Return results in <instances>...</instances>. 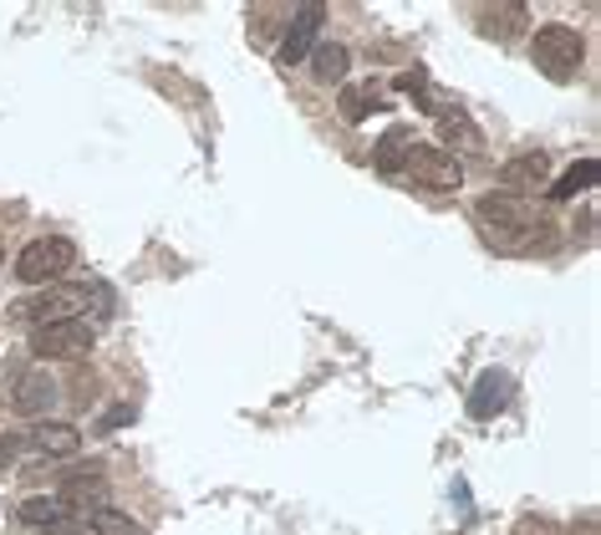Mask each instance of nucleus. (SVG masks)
I'll return each mask as SVG.
<instances>
[{"label": "nucleus", "instance_id": "nucleus-14", "mask_svg": "<svg viewBox=\"0 0 601 535\" xmlns=\"http://www.w3.org/2000/svg\"><path fill=\"white\" fill-rule=\"evenodd\" d=\"M26 444L36 454H46V460H72L77 449H82V433H77V423H42Z\"/></svg>", "mask_w": 601, "mask_h": 535}, {"label": "nucleus", "instance_id": "nucleus-20", "mask_svg": "<svg viewBox=\"0 0 601 535\" xmlns=\"http://www.w3.org/2000/svg\"><path fill=\"white\" fill-rule=\"evenodd\" d=\"M88 525H92V535H143V525L132 521V515H123V510H107V505L92 510Z\"/></svg>", "mask_w": 601, "mask_h": 535}, {"label": "nucleus", "instance_id": "nucleus-8", "mask_svg": "<svg viewBox=\"0 0 601 535\" xmlns=\"http://www.w3.org/2000/svg\"><path fill=\"white\" fill-rule=\"evenodd\" d=\"M11 408L21 418H46L51 408H57V377H51L46 368L21 372V377H15V387H11Z\"/></svg>", "mask_w": 601, "mask_h": 535}, {"label": "nucleus", "instance_id": "nucleus-16", "mask_svg": "<svg viewBox=\"0 0 601 535\" xmlns=\"http://www.w3.org/2000/svg\"><path fill=\"white\" fill-rule=\"evenodd\" d=\"M337 113L347 123H367V113H382V92L372 88V82H342Z\"/></svg>", "mask_w": 601, "mask_h": 535}, {"label": "nucleus", "instance_id": "nucleus-21", "mask_svg": "<svg viewBox=\"0 0 601 535\" xmlns=\"http://www.w3.org/2000/svg\"><path fill=\"white\" fill-rule=\"evenodd\" d=\"M510 535H560V531H556V521H541V515H525V521L515 525Z\"/></svg>", "mask_w": 601, "mask_h": 535}, {"label": "nucleus", "instance_id": "nucleus-1", "mask_svg": "<svg viewBox=\"0 0 601 535\" xmlns=\"http://www.w3.org/2000/svg\"><path fill=\"white\" fill-rule=\"evenodd\" d=\"M474 224H479V235L505 255H520L535 245V235H545V224L535 220V205L520 199V194H505V189H489L474 205Z\"/></svg>", "mask_w": 601, "mask_h": 535}, {"label": "nucleus", "instance_id": "nucleus-18", "mask_svg": "<svg viewBox=\"0 0 601 535\" xmlns=\"http://www.w3.org/2000/svg\"><path fill=\"white\" fill-rule=\"evenodd\" d=\"M597 178H601V164L597 159H581V164H571L556 184H551V199H576V194H587Z\"/></svg>", "mask_w": 601, "mask_h": 535}, {"label": "nucleus", "instance_id": "nucleus-10", "mask_svg": "<svg viewBox=\"0 0 601 535\" xmlns=\"http://www.w3.org/2000/svg\"><path fill=\"white\" fill-rule=\"evenodd\" d=\"M551 184V159L545 153H520V159H510V164L499 168V189L505 194H535V189H545Z\"/></svg>", "mask_w": 601, "mask_h": 535}, {"label": "nucleus", "instance_id": "nucleus-9", "mask_svg": "<svg viewBox=\"0 0 601 535\" xmlns=\"http://www.w3.org/2000/svg\"><path fill=\"white\" fill-rule=\"evenodd\" d=\"M510 398H515V377H510V372L484 368L479 383H474V393H470V418H495V414H505V408H510Z\"/></svg>", "mask_w": 601, "mask_h": 535}, {"label": "nucleus", "instance_id": "nucleus-7", "mask_svg": "<svg viewBox=\"0 0 601 535\" xmlns=\"http://www.w3.org/2000/svg\"><path fill=\"white\" fill-rule=\"evenodd\" d=\"M326 26V5H301V11L291 15V26H286V36H280L276 46V61L280 67H296V61L307 57V51H316V31Z\"/></svg>", "mask_w": 601, "mask_h": 535}, {"label": "nucleus", "instance_id": "nucleus-6", "mask_svg": "<svg viewBox=\"0 0 601 535\" xmlns=\"http://www.w3.org/2000/svg\"><path fill=\"white\" fill-rule=\"evenodd\" d=\"M92 342H97V327H92L88 316H72V322H51V327H36L31 337V352L36 357H88Z\"/></svg>", "mask_w": 601, "mask_h": 535}, {"label": "nucleus", "instance_id": "nucleus-5", "mask_svg": "<svg viewBox=\"0 0 601 535\" xmlns=\"http://www.w3.org/2000/svg\"><path fill=\"white\" fill-rule=\"evenodd\" d=\"M82 306H88V286L51 281V286H42L31 301H21L15 316H26V322H36V327H51V322H72V316H82Z\"/></svg>", "mask_w": 601, "mask_h": 535}, {"label": "nucleus", "instance_id": "nucleus-17", "mask_svg": "<svg viewBox=\"0 0 601 535\" xmlns=\"http://www.w3.org/2000/svg\"><path fill=\"white\" fill-rule=\"evenodd\" d=\"M347 67H352L347 46L316 42V51H311V77H316V82H347Z\"/></svg>", "mask_w": 601, "mask_h": 535}, {"label": "nucleus", "instance_id": "nucleus-13", "mask_svg": "<svg viewBox=\"0 0 601 535\" xmlns=\"http://www.w3.org/2000/svg\"><path fill=\"white\" fill-rule=\"evenodd\" d=\"M103 490H107L103 464H88V469H77V475H67V479H61L57 500H67V505H72V510H88V505H97V500H103Z\"/></svg>", "mask_w": 601, "mask_h": 535}, {"label": "nucleus", "instance_id": "nucleus-15", "mask_svg": "<svg viewBox=\"0 0 601 535\" xmlns=\"http://www.w3.org/2000/svg\"><path fill=\"white\" fill-rule=\"evenodd\" d=\"M439 138H443V143H439L443 153H479L484 149V133L464 118V113H443V118H439Z\"/></svg>", "mask_w": 601, "mask_h": 535}, {"label": "nucleus", "instance_id": "nucleus-11", "mask_svg": "<svg viewBox=\"0 0 601 535\" xmlns=\"http://www.w3.org/2000/svg\"><path fill=\"white\" fill-rule=\"evenodd\" d=\"M474 26H479V36H489V42H515V36L530 26V11L520 5V0H505V5H479V11H474Z\"/></svg>", "mask_w": 601, "mask_h": 535}, {"label": "nucleus", "instance_id": "nucleus-22", "mask_svg": "<svg viewBox=\"0 0 601 535\" xmlns=\"http://www.w3.org/2000/svg\"><path fill=\"white\" fill-rule=\"evenodd\" d=\"M21 449H26L21 433H0V464H15V460H21Z\"/></svg>", "mask_w": 601, "mask_h": 535}, {"label": "nucleus", "instance_id": "nucleus-4", "mask_svg": "<svg viewBox=\"0 0 601 535\" xmlns=\"http://www.w3.org/2000/svg\"><path fill=\"white\" fill-rule=\"evenodd\" d=\"M403 174H408L413 184L434 189V194H454L459 184H464V164H459L454 153H443L439 143H408V153H403Z\"/></svg>", "mask_w": 601, "mask_h": 535}, {"label": "nucleus", "instance_id": "nucleus-19", "mask_svg": "<svg viewBox=\"0 0 601 535\" xmlns=\"http://www.w3.org/2000/svg\"><path fill=\"white\" fill-rule=\"evenodd\" d=\"M408 128H388L382 133V143H378V168L382 174H403V153H408Z\"/></svg>", "mask_w": 601, "mask_h": 535}, {"label": "nucleus", "instance_id": "nucleus-2", "mask_svg": "<svg viewBox=\"0 0 601 535\" xmlns=\"http://www.w3.org/2000/svg\"><path fill=\"white\" fill-rule=\"evenodd\" d=\"M530 61L541 67L545 77H556V82H566V77L587 61V36L576 26H566V21H545V26H535V42H530Z\"/></svg>", "mask_w": 601, "mask_h": 535}, {"label": "nucleus", "instance_id": "nucleus-12", "mask_svg": "<svg viewBox=\"0 0 601 535\" xmlns=\"http://www.w3.org/2000/svg\"><path fill=\"white\" fill-rule=\"evenodd\" d=\"M15 521L46 535V531H57V525L77 521V510L67 505V500H57V495H31V500H21V505H15Z\"/></svg>", "mask_w": 601, "mask_h": 535}, {"label": "nucleus", "instance_id": "nucleus-3", "mask_svg": "<svg viewBox=\"0 0 601 535\" xmlns=\"http://www.w3.org/2000/svg\"><path fill=\"white\" fill-rule=\"evenodd\" d=\"M72 266H77V245L67 235H42L15 255V276H21L26 286H51V281H61Z\"/></svg>", "mask_w": 601, "mask_h": 535}]
</instances>
